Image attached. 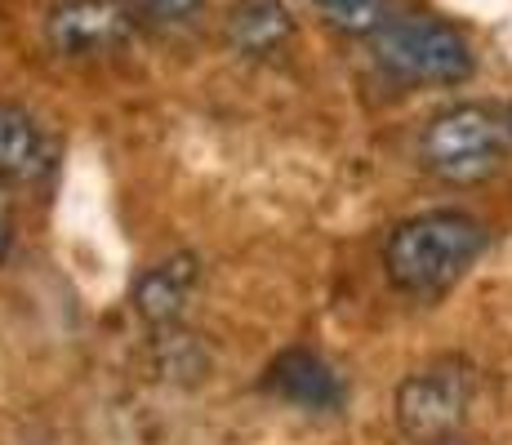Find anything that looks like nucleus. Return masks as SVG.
Instances as JSON below:
<instances>
[{
	"instance_id": "f03ea898",
	"label": "nucleus",
	"mask_w": 512,
	"mask_h": 445,
	"mask_svg": "<svg viewBox=\"0 0 512 445\" xmlns=\"http://www.w3.org/2000/svg\"><path fill=\"white\" fill-rule=\"evenodd\" d=\"M419 165L446 187H477L512 161V116L490 103H450L419 130Z\"/></svg>"
},
{
	"instance_id": "f257e3e1",
	"label": "nucleus",
	"mask_w": 512,
	"mask_h": 445,
	"mask_svg": "<svg viewBox=\"0 0 512 445\" xmlns=\"http://www.w3.org/2000/svg\"><path fill=\"white\" fill-rule=\"evenodd\" d=\"M490 232L464 210H423L401 219L383 241V276L410 299H441L486 254Z\"/></svg>"
},
{
	"instance_id": "20e7f679",
	"label": "nucleus",
	"mask_w": 512,
	"mask_h": 445,
	"mask_svg": "<svg viewBox=\"0 0 512 445\" xmlns=\"http://www.w3.org/2000/svg\"><path fill=\"white\" fill-rule=\"evenodd\" d=\"M472 405H477V370L459 356H441V361L419 365L415 374L397 383L392 414H397V428L410 441L428 445L459 437Z\"/></svg>"
},
{
	"instance_id": "9b49d317",
	"label": "nucleus",
	"mask_w": 512,
	"mask_h": 445,
	"mask_svg": "<svg viewBox=\"0 0 512 445\" xmlns=\"http://www.w3.org/2000/svg\"><path fill=\"white\" fill-rule=\"evenodd\" d=\"M125 5L147 32H187L205 14V0H125Z\"/></svg>"
},
{
	"instance_id": "f8f14e48",
	"label": "nucleus",
	"mask_w": 512,
	"mask_h": 445,
	"mask_svg": "<svg viewBox=\"0 0 512 445\" xmlns=\"http://www.w3.org/2000/svg\"><path fill=\"white\" fill-rule=\"evenodd\" d=\"M9 250H14V214H9V205L0 201V263L9 259Z\"/></svg>"
},
{
	"instance_id": "1a4fd4ad",
	"label": "nucleus",
	"mask_w": 512,
	"mask_h": 445,
	"mask_svg": "<svg viewBox=\"0 0 512 445\" xmlns=\"http://www.w3.org/2000/svg\"><path fill=\"white\" fill-rule=\"evenodd\" d=\"M299 36L285 0H236L223 18V45L245 63H277Z\"/></svg>"
},
{
	"instance_id": "0eeeda50",
	"label": "nucleus",
	"mask_w": 512,
	"mask_h": 445,
	"mask_svg": "<svg viewBox=\"0 0 512 445\" xmlns=\"http://www.w3.org/2000/svg\"><path fill=\"white\" fill-rule=\"evenodd\" d=\"M196 285H201V263H196V254H187V250L170 254V259H156L139 272V281L130 285V308L147 330L165 334L183 321Z\"/></svg>"
},
{
	"instance_id": "ddd939ff",
	"label": "nucleus",
	"mask_w": 512,
	"mask_h": 445,
	"mask_svg": "<svg viewBox=\"0 0 512 445\" xmlns=\"http://www.w3.org/2000/svg\"><path fill=\"white\" fill-rule=\"evenodd\" d=\"M428 445H477V441H468V437H446V441H428Z\"/></svg>"
},
{
	"instance_id": "7ed1b4c3",
	"label": "nucleus",
	"mask_w": 512,
	"mask_h": 445,
	"mask_svg": "<svg viewBox=\"0 0 512 445\" xmlns=\"http://www.w3.org/2000/svg\"><path fill=\"white\" fill-rule=\"evenodd\" d=\"M370 58L388 81L415 85V89H450L464 85L477 72V54H472L468 36L455 23L432 14H401L388 18L379 32L370 36Z\"/></svg>"
},
{
	"instance_id": "423d86ee",
	"label": "nucleus",
	"mask_w": 512,
	"mask_h": 445,
	"mask_svg": "<svg viewBox=\"0 0 512 445\" xmlns=\"http://www.w3.org/2000/svg\"><path fill=\"white\" fill-rule=\"evenodd\" d=\"M58 170V143L41 116L18 103H0V183L45 187Z\"/></svg>"
},
{
	"instance_id": "6e6552de",
	"label": "nucleus",
	"mask_w": 512,
	"mask_h": 445,
	"mask_svg": "<svg viewBox=\"0 0 512 445\" xmlns=\"http://www.w3.org/2000/svg\"><path fill=\"white\" fill-rule=\"evenodd\" d=\"M263 388L277 401L308 414H339L348 405V383L326 356L317 352H281L263 374Z\"/></svg>"
},
{
	"instance_id": "39448f33",
	"label": "nucleus",
	"mask_w": 512,
	"mask_h": 445,
	"mask_svg": "<svg viewBox=\"0 0 512 445\" xmlns=\"http://www.w3.org/2000/svg\"><path fill=\"white\" fill-rule=\"evenodd\" d=\"M134 27L139 23L125 0H54L45 14V45L63 63H94L121 54Z\"/></svg>"
},
{
	"instance_id": "9d476101",
	"label": "nucleus",
	"mask_w": 512,
	"mask_h": 445,
	"mask_svg": "<svg viewBox=\"0 0 512 445\" xmlns=\"http://www.w3.org/2000/svg\"><path fill=\"white\" fill-rule=\"evenodd\" d=\"M388 5H392V0H312V9L326 18L334 32H343V36H366V41L392 18Z\"/></svg>"
}]
</instances>
